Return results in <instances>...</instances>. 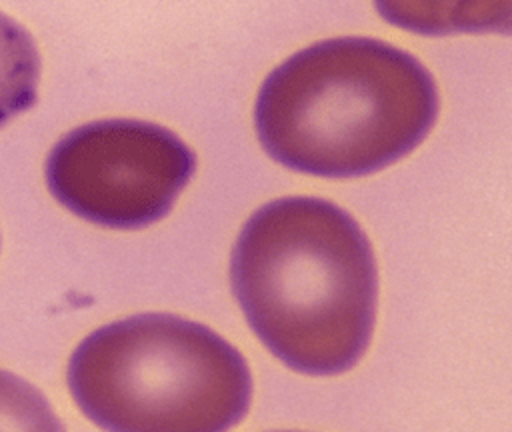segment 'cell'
<instances>
[{"label": "cell", "mask_w": 512, "mask_h": 432, "mask_svg": "<svg viewBox=\"0 0 512 432\" xmlns=\"http://www.w3.org/2000/svg\"><path fill=\"white\" fill-rule=\"evenodd\" d=\"M230 284L252 332L296 372L342 374L370 344L374 252L358 222L324 198L260 206L232 248Z\"/></svg>", "instance_id": "1"}, {"label": "cell", "mask_w": 512, "mask_h": 432, "mask_svg": "<svg viewBox=\"0 0 512 432\" xmlns=\"http://www.w3.org/2000/svg\"><path fill=\"white\" fill-rule=\"evenodd\" d=\"M432 74L394 44L342 36L284 60L262 82L256 136L278 164L324 178L378 172L410 154L432 130Z\"/></svg>", "instance_id": "2"}, {"label": "cell", "mask_w": 512, "mask_h": 432, "mask_svg": "<svg viewBox=\"0 0 512 432\" xmlns=\"http://www.w3.org/2000/svg\"><path fill=\"white\" fill-rule=\"evenodd\" d=\"M66 382L84 416L112 432H222L252 400L244 356L208 326L166 312L88 334Z\"/></svg>", "instance_id": "3"}, {"label": "cell", "mask_w": 512, "mask_h": 432, "mask_svg": "<svg viewBox=\"0 0 512 432\" xmlns=\"http://www.w3.org/2000/svg\"><path fill=\"white\" fill-rule=\"evenodd\" d=\"M196 170L172 130L134 118L82 124L62 136L44 166L50 194L72 214L116 230L162 220Z\"/></svg>", "instance_id": "4"}, {"label": "cell", "mask_w": 512, "mask_h": 432, "mask_svg": "<svg viewBox=\"0 0 512 432\" xmlns=\"http://www.w3.org/2000/svg\"><path fill=\"white\" fill-rule=\"evenodd\" d=\"M378 14L392 26L422 34H508L512 0H374Z\"/></svg>", "instance_id": "5"}, {"label": "cell", "mask_w": 512, "mask_h": 432, "mask_svg": "<svg viewBox=\"0 0 512 432\" xmlns=\"http://www.w3.org/2000/svg\"><path fill=\"white\" fill-rule=\"evenodd\" d=\"M40 54L24 26L0 12V128L34 106Z\"/></svg>", "instance_id": "6"}, {"label": "cell", "mask_w": 512, "mask_h": 432, "mask_svg": "<svg viewBox=\"0 0 512 432\" xmlns=\"http://www.w3.org/2000/svg\"><path fill=\"white\" fill-rule=\"evenodd\" d=\"M48 400L20 376L0 370V430H62Z\"/></svg>", "instance_id": "7"}]
</instances>
